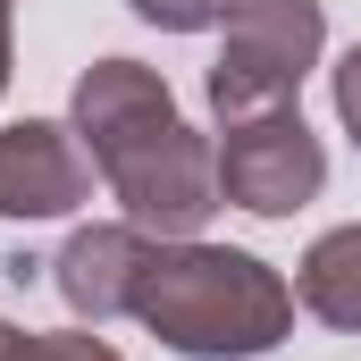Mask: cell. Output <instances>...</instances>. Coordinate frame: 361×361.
Here are the masks:
<instances>
[{
	"label": "cell",
	"mask_w": 361,
	"mask_h": 361,
	"mask_svg": "<svg viewBox=\"0 0 361 361\" xmlns=\"http://www.w3.org/2000/svg\"><path fill=\"white\" fill-rule=\"evenodd\" d=\"M92 193V152L76 126L51 118H17L0 126V219H68Z\"/></svg>",
	"instance_id": "5b68a950"
},
{
	"label": "cell",
	"mask_w": 361,
	"mask_h": 361,
	"mask_svg": "<svg viewBox=\"0 0 361 361\" xmlns=\"http://www.w3.org/2000/svg\"><path fill=\"white\" fill-rule=\"evenodd\" d=\"M219 25H227V34H219V59H210V76H202L219 126L294 109L302 76H311L319 51H328V8H319V0H227Z\"/></svg>",
	"instance_id": "3957f363"
},
{
	"label": "cell",
	"mask_w": 361,
	"mask_h": 361,
	"mask_svg": "<svg viewBox=\"0 0 361 361\" xmlns=\"http://www.w3.org/2000/svg\"><path fill=\"white\" fill-rule=\"evenodd\" d=\"M294 302H302L311 319L361 336V219H353V227H328V235L302 252V269H294Z\"/></svg>",
	"instance_id": "52a82bcc"
},
{
	"label": "cell",
	"mask_w": 361,
	"mask_h": 361,
	"mask_svg": "<svg viewBox=\"0 0 361 361\" xmlns=\"http://www.w3.org/2000/svg\"><path fill=\"white\" fill-rule=\"evenodd\" d=\"M336 118H345V135L361 143V42L336 59Z\"/></svg>",
	"instance_id": "30bf717a"
},
{
	"label": "cell",
	"mask_w": 361,
	"mask_h": 361,
	"mask_svg": "<svg viewBox=\"0 0 361 361\" xmlns=\"http://www.w3.org/2000/svg\"><path fill=\"white\" fill-rule=\"evenodd\" d=\"M8 51L17 42H8V0H0V92H8Z\"/></svg>",
	"instance_id": "8fae6325"
},
{
	"label": "cell",
	"mask_w": 361,
	"mask_h": 361,
	"mask_svg": "<svg viewBox=\"0 0 361 361\" xmlns=\"http://www.w3.org/2000/svg\"><path fill=\"white\" fill-rule=\"evenodd\" d=\"M319 185H328V152L302 126V109L235 118L219 135V202H235L252 219H294L302 202H319Z\"/></svg>",
	"instance_id": "277c9868"
},
{
	"label": "cell",
	"mask_w": 361,
	"mask_h": 361,
	"mask_svg": "<svg viewBox=\"0 0 361 361\" xmlns=\"http://www.w3.org/2000/svg\"><path fill=\"white\" fill-rule=\"evenodd\" d=\"M76 143L143 235H202L219 210V143L177 118V92L143 59H92L76 76Z\"/></svg>",
	"instance_id": "6da1fadb"
},
{
	"label": "cell",
	"mask_w": 361,
	"mask_h": 361,
	"mask_svg": "<svg viewBox=\"0 0 361 361\" xmlns=\"http://www.w3.org/2000/svg\"><path fill=\"white\" fill-rule=\"evenodd\" d=\"M126 319H143L169 353L185 361H244L286 345L294 328V286L235 252V244H202V235H152L143 277H135V302Z\"/></svg>",
	"instance_id": "7a4b0ae2"
},
{
	"label": "cell",
	"mask_w": 361,
	"mask_h": 361,
	"mask_svg": "<svg viewBox=\"0 0 361 361\" xmlns=\"http://www.w3.org/2000/svg\"><path fill=\"white\" fill-rule=\"evenodd\" d=\"M25 353V328H8V319H0V361H17Z\"/></svg>",
	"instance_id": "7c38bea8"
},
{
	"label": "cell",
	"mask_w": 361,
	"mask_h": 361,
	"mask_svg": "<svg viewBox=\"0 0 361 361\" xmlns=\"http://www.w3.org/2000/svg\"><path fill=\"white\" fill-rule=\"evenodd\" d=\"M143 25H160V34H202V25H219L227 17V0H126Z\"/></svg>",
	"instance_id": "9c48e42d"
},
{
	"label": "cell",
	"mask_w": 361,
	"mask_h": 361,
	"mask_svg": "<svg viewBox=\"0 0 361 361\" xmlns=\"http://www.w3.org/2000/svg\"><path fill=\"white\" fill-rule=\"evenodd\" d=\"M17 361H118V345L92 336V328H51V336H25Z\"/></svg>",
	"instance_id": "ba28073f"
},
{
	"label": "cell",
	"mask_w": 361,
	"mask_h": 361,
	"mask_svg": "<svg viewBox=\"0 0 361 361\" xmlns=\"http://www.w3.org/2000/svg\"><path fill=\"white\" fill-rule=\"evenodd\" d=\"M143 252H152V235H143L135 219H118V227H76V235L59 244V261H51V286L68 294V311H76L85 328H101V319H118V311L135 302Z\"/></svg>",
	"instance_id": "8992f818"
}]
</instances>
